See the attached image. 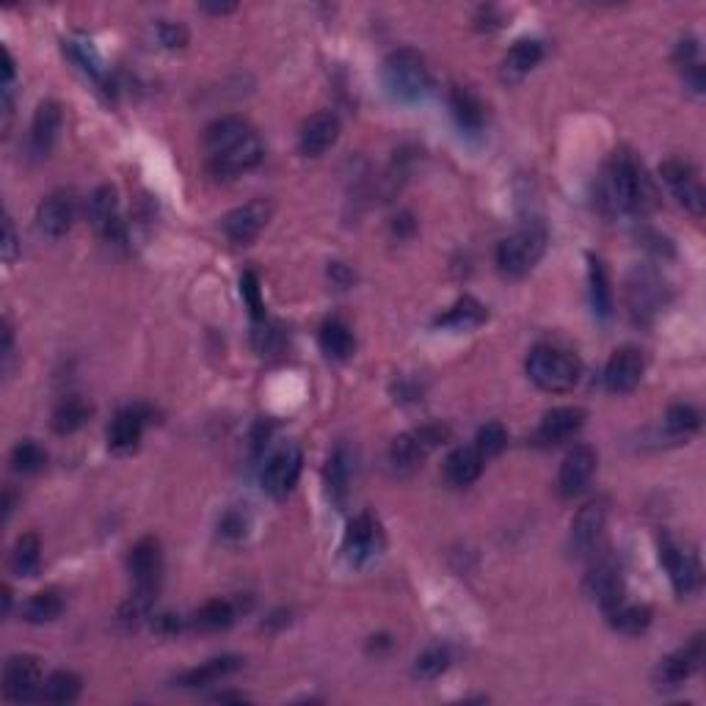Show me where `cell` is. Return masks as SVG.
I'll use <instances>...</instances> for the list:
<instances>
[{
  "mask_svg": "<svg viewBox=\"0 0 706 706\" xmlns=\"http://www.w3.org/2000/svg\"><path fill=\"white\" fill-rule=\"evenodd\" d=\"M602 202L613 213H643L654 205V188L629 152H615L602 174Z\"/></svg>",
  "mask_w": 706,
  "mask_h": 706,
  "instance_id": "obj_1",
  "label": "cell"
},
{
  "mask_svg": "<svg viewBox=\"0 0 706 706\" xmlns=\"http://www.w3.org/2000/svg\"><path fill=\"white\" fill-rule=\"evenodd\" d=\"M384 83H387L389 94L403 103H417L431 92L433 86L431 69L425 64V58L411 47H400L395 53H389L384 61Z\"/></svg>",
  "mask_w": 706,
  "mask_h": 706,
  "instance_id": "obj_2",
  "label": "cell"
},
{
  "mask_svg": "<svg viewBox=\"0 0 706 706\" xmlns=\"http://www.w3.org/2000/svg\"><path fill=\"white\" fill-rule=\"evenodd\" d=\"M527 376L547 392H569L580 384L582 365L577 356L552 345H538L527 356Z\"/></svg>",
  "mask_w": 706,
  "mask_h": 706,
  "instance_id": "obj_3",
  "label": "cell"
},
{
  "mask_svg": "<svg viewBox=\"0 0 706 706\" xmlns=\"http://www.w3.org/2000/svg\"><path fill=\"white\" fill-rule=\"evenodd\" d=\"M547 249V232L538 227L519 229L513 232L511 238H505L497 249V265L502 274L508 276H524L527 271H533L538 260L544 257Z\"/></svg>",
  "mask_w": 706,
  "mask_h": 706,
  "instance_id": "obj_4",
  "label": "cell"
},
{
  "mask_svg": "<svg viewBox=\"0 0 706 706\" xmlns=\"http://www.w3.org/2000/svg\"><path fill=\"white\" fill-rule=\"evenodd\" d=\"M384 549V530L373 513H359L353 516L345 538H342V552L351 566H367L381 555Z\"/></svg>",
  "mask_w": 706,
  "mask_h": 706,
  "instance_id": "obj_5",
  "label": "cell"
},
{
  "mask_svg": "<svg viewBox=\"0 0 706 706\" xmlns=\"http://www.w3.org/2000/svg\"><path fill=\"white\" fill-rule=\"evenodd\" d=\"M447 436H450V431L445 425H422V428H414L409 433H400L389 447V461L398 469L420 467L425 456L431 453L433 447L442 445Z\"/></svg>",
  "mask_w": 706,
  "mask_h": 706,
  "instance_id": "obj_6",
  "label": "cell"
},
{
  "mask_svg": "<svg viewBox=\"0 0 706 706\" xmlns=\"http://www.w3.org/2000/svg\"><path fill=\"white\" fill-rule=\"evenodd\" d=\"M660 560L665 571H668V577H671L673 591L679 596H693L701 588L704 571H701V560H698L693 549L665 538L660 544Z\"/></svg>",
  "mask_w": 706,
  "mask_h": 706,
  "instance_id": "obj_7",
  "label": "cell"
},
{
  "mask_svg": "<svg viewBox=\"0 0 706 706\" xmlns=\"http://www.w3.org/2000/svg\"><path fill=\"white\" fill-rule=\"evenodd\" d=\"M271 213H274V205L268 199H254V202H246V205L235 207L232 213H227L221 221V229L235 246H249L251 240H257L265 224L271 221Z\"/></svg>",
  "mask_w": 706,
  "mask_h": 706,
  "instance_id": "obj_8",
  "label": "cell"
},
{
  "mask_svg": "<svg viewBox=\"0 0 706 706\" xmlns=\"http://www.w3.org/2000/svg\"><path fill=\"white\" fill-rule=\"evenodd\" d=\"M301 467H304V456H301V450L296 445L279 447L262 469V486L271 497L282 500L296 489L298 478H301Z\"/></svg>",
  "mask_w": 706,
  "mask_h": 706,
  "instance_id": "obj_9",
  "label": "cell"
},
{
  "mask_svg": "<svg viewBox=\"0 0 706 706\" xmlns=\"http://www.w3.org/2000/svg\"><path fill=\"white\" fill-rule=\"evenodd\" d=\"M42 665L31 654H17L3 668V695L9 701H34L42 693Z\"/></svg>",
  "mask_w": 706,
  "mask_h": 706,
  "instance_id": "obj_10",
  "label": "cell"
},
{
  "mask_svg": "<svg viewBox=\"0 0 706 706\" xmlns=\"http://www.w3.org/2000/svg\"><path fill=\"white\" fill-rule=\"evenodd\" d=\"M604 524H607V505L602 500L582 505L580 513L571 522L569 533V549L574 558H588L596 552L599 541H602Z\"/></svg>",
  "mask_w": 706,
  "mask_h": 706,
  "instance_id": "obj_11",
  "label": "cell"
},
{
  "mask_svg": "<svg viewBox=\"0 0 706 706\" xmlns=\"http://www.w3.org/2000/svg\"><path fill=\"white\" fill-rule=\"evenodd\" d=\"M660 174L662 180L671 185V191L676 194V199H679V205L687 207L693 216H704V185L698 180V171H695L687 160H665L660 166Z\"/></svg>",
  "mask_w": 706,
  "mask_h": 706,
  "instance_id": "obj_12",
  "label": "cell"
},
{
  "mask_svg": "<svg viewBox=\"0 0 706 706\" xmlns=\"http://www.w3.org/2000/svg\"><path fill=\"white\" fill-rule=\"evenodd\" d=\"M646 373V356L635 345L618 348L610 356V362L604 367V387L615 392V395H627L638 387L640 378Z\"/></svg>",
  "mask_w": 706,
  "mask_h": 706,
  "instance_id": "obj_13",
  "label": "cell"
},
{
  "mask_svg": "<svg viewBox=\"0 0 706 706\" xmlns=\"http://www.w3.org/2000/svg\"><path fill=\"white\" fill-rule=\"evenodd\" d=\"M127 571L136 582V588L144 591H158L160 571H163V549L155 536H144L133 544L127 555Z\"/></svg>",
  "mask_w": 706,
  "mask_h": 706,
  "instance_id": "obj_14",
  "label": "cell"
},
{
  "mask_svg": "<svg viewBox=\"0 0 706 706\" xmlns=\"http://www.w3.org/2000/svg\"><path fill=\"white\" fill-rule=\"evenodd\" d=\"M599 456L591 445H577L566 453L558 472V489L563 497H577L580 491L588 489L593 472H596Z\"/></svg>",
  "mask_w": 706,
  "mask_h": 706,
  "instance_id": "obj_15",
  "label": "cell"
},
{
  "mask_svg": "<svg viewBox=\"0 0 706 706\" xmlns=\"http://www.w3.org/2000/svg\"><path fill=\"white\" fill-rule=\"evenodd\" d=\"M582 425H585V411L577 409V406H560V409L544 414V420L538 422L533 442L538 447L563 445V442H569L571 436H577L582 431Z\"/></svg>",
  "mask_w": 706,
  "mask_h": 706,
  "instance_id": "obj_16",
  "label": "cell"
},
{
  "mask_svg": "<svg viewBox=\"0 0 706 706\" xmlns=\"http://www.w3.org/2000/svg\"><path fill=\"white\" fill-rule=\"evenodd\" d=\"M75 221V196L69 191H53L36 207V227L47 238H64Z\"/></svg>",
  "mask_w": 706,
  "mask_h": 706,
  "instance_id": "obj_17",
  "label": "cell"
},
{
  "mask_svg": "<svg viewBox=\"0 0 706 706\" xmlns=\"http://www.w3.org/2000/svg\"><path fill=\"white\" fill-rule=\"evenodd\" d=\"M337 138H340V119L331 114V111H318V114H312L301 125L298 149L307 158H320V155H326L337 144Z\"/></svg>",
  "mask_w": 706,
  "mask_h": 706,
  "instance_id": "obj_18",
  "label": "cell"
},
{
  "mask_svg": "<svg viewBox=\"0 0 706 706\" xmlns=\"http://www.w3.org/2000/svg\"><path fill=\"white\" fill-rule=\"evenodd\" d=\"M701 662H704V638L695 635L684 649L673 651V654H668V657L660 662V668H657V682H660V687H679V684L687 682V679L701 668Z\"/></svg>",
  "mask_w": 706,
  "mask_h": 706,
  "instance_id": "obj_19",
  "label": "cell"
},
{
  "mask_svg": "<svg viewBox=\"0 0 706 706\" xmlns=\"http://www.w3.org/2000/svg\"><path fill=\"white\" fill-rule=\"evenodd\" d=\"M262 141L257 133H251L249 138H243L235 147L224 149L218 155H210V171L216 177H238L243 171L254 169L262 160Z\"/></svg>",
  "mask_w": 706,
  "mask_h": 706,
  "instance_id": "obj_20",
  "label": "cell"
},
{
  "mask_svg": "<svg viewBox=\"0 0 706 706\" xmlns=\"http://www.w3.org/2000/svg\"><path fill=\"white\" fill-rule=\"evenodd\" d=\"M585 588L604 610H610L613 604L624 599V574L615 558H599L593 563L591 574L585 580Z\"/></svg>",
  "mask_w": 706,
  "mask_h": 706,
  "instance_id": "obj_21",
  "label": "cell"
},
{
  "mask_svg": "<svg viewBox=\"0 0 706 706\" xmlns=\"http://www.w3.org/2000/svg\"><path fill=\"white\" fill-rule=\"evenodd\" d=\"M149 409L147 406H127L114 417L108 428V447L114 453H133L141 442V433L147 428Z\"/></svg>",
  "mask_w": 706,
  "mask_h": 706,
  "instance_id": "obj_22",
  "label": "cell"
},
{
  "mask_svg": "<svg viewBox=\"0 0 706 706\" xmlns=\"http://www.w3.org/2000/svg\"><path fill=\"white\" fill-rule=\"evenodd\" d=\"M61 122H64V114H61V105L56 100L39 103L34 122H31V133H28V147H31L36 158H45L47 152L53 149Z\"/></svg>",
  "mask_w": 706,
  "mask_h": 706,
  "instance_id": "obj_23",
  "label": "cell"
},
{
  "mask_svg": "<svg viewBox=\"0 0 706 706\" xmlns=\"http://www.w3.org/2000/svg\"><path fill=\"white\" fill-rule=\"evenodd\" d=\"M89 218L92 227L108 240L122 238V221H119V196L111 185H100L89 199Z\"/></svg>",
  "mask_w": 706,
  "mask_h": 706,
  "instance_id": "obj_24",
  "label": "cell"
},
{
  "mask_svg": "<svg viewBox=\"0 0 706 706\" xmlns=\"http://www.w3.org/2000/svg\"><path fill=\"white\" fill-rule=\"evenodd\" d=\"M483 464H486V458L480 456L478 450H475V445L456 447V450L445 458L442 475H445L447 486H453V489H467V486H472V483L480 478Z\"/></svg>",
  "mask_w": 706,
  "mask_h": 706,
  "instance_id": "obj_25",
  "label": "cell"
},
{
  "mask_svg": "<svg viewBox=\"0 0 706 706\" xmlns=\"http://www.w3.org/2000/svg\"><path fill=\"white\" fill-rule=\"evenodd\" d=\"M251 133H254V127L246 122V119H240V116H224V119H216L213 125H207L205 130V149H207V158L210 155H218V152H224V149L235 147V144H240L243 138H249Z\"/></svg>",
  "mask_w": 706,
  "mask_h": 706,
  "instance_id": "obj_26",
  "label": "cell"
},
{
  "mask_svg": "<svg viewBox=\"0 0 706 706\" xmlns=\"http://www.w3.org/2000/svg\"><path fill=\"white\" fill-rule=\"evenodd\" d=\"M541 58H544V45L541 42H536V39H519L502 58V78L511 80V83L522 80L530 69L538 67Z\"/></svg>",
  "mask_w": 706,
  "mask_h": 706,
  "instance_id": "obj_27",
  "label": "cell"
},
{
  "mask_svg": "<svg viewBox=\"0 0 706 706\" xmlns=\"http://www.w3.org/2000/svg\"><path fill=\"white\" fill-rule=\"evenodd\" d=\"M318 340L323 353H326L329 359H334V362H345V359H351L353 348H356L351 326L340 318L326 320V323L320 326Z\"/></svg>",
  "mask_w": 706,
  "mask_h": 706,
  "instance_id": "obj_28",
  "label": "cell"
},
{
  "mask_svg": "<svg viewBox=\"0 0 706 706\" xmlns=\"http://www.w3.org/2000/svg\"><path fill=\"white\" fill-rule=\"evenodd\" d=\"M243 660L235 657V654H224V657H216V660L202 662L199 668H191L180 676V687H207V684L221 682L227 679L232 673L238 671Z\"/></svg>",
  "mask_w": 706,
  "mask_h": 706,
  "instance_id": "obj_29",
  "label": "cell"
},
{
  "mask_svg": "<svg viewBox=\"0 0 706 706\" xmlns=\"http://www.w3.org/2000/svg\"><path fill=\"white\" fill-rule=\"evenodd\" d=\"M588 287H591V307L602 320L613 315V287L610 276L599 257H588Z\"/></svg>",
  "mask_w": 706,
  "mask_h": 706,
  "instance_id": "obj_30",
  "label": "cell"
},
{
  "mask_svg": "<svg viewBox=\"0 0 706 706\" xmlns=\"http://www.w3.org/2000/svg\"><path fill=\"white\" fill-rule=\"evenodd\" d=\"M351 475H353L351 450H348L345 445H340L334 453H331L329 464H326V483H329L331 500L337 502V505H342L345 497H348Z\"/></svg>",
  "mask_w": 706,
  "mask_h": 706,
  "instance_id": "obj_31",
  "label": "cell"
},
{
  "mask_svg": "<svg viewBox=\"0 0 706 706\" xmlns=\"http://www.w3.org/2000/svg\"><path fill=\"white\" fill-rule=\"evenodd\" d=\"M604 613H607L610 627L624 632V635H640L651 624V607H646V604H627L621 599V602L613 604Z\"/></svg>",
  "mask_w": 706,
  "mask_h": 706,
  "instance_id": "obj_32",
  "label": "cell"
},
{
  "mask_svg": "<svg viewBox=\"0 0 706 706\" xmlns=\"http://www.w3.org/2000/svg\"><path fill=\"white\" fill-rule=\"evenodd\" d=\"M92 411V403H86L80 395H69V398L61 400L56 406V411H53V431L61 433V436L80 431V428L89 422Z\"/></svg>",
  "mask_w": 706,
  "mask_h": 706,
  "instance_id": "obj_33",
  "label": "cell"
},
{
  "mask_svg": "<svg viewBox=\"0 0 706 706\" xmlns=\"http://www.w3.org/2000/svg\"><path fill=\"white\" fill-rule=\"evenodd\" d=\"M450 108H453V116H456L461 130L480 133V127L486 122V114H483V103H480L475 94L469 92V89H464V86H456V89L450 92Z\"/></svg>",
  "mask_w": 706,
  "mask_h": 706,
  "instance_id": "obj_34",
  "label": "cell"
},
{
  "mask_svg": "<svg viewBox=\"0 0 706 706\" xmlns=\"http://www.w3.org/2000/svg\"><path fill=\"white\" fill-rule=\"evenodd\" d=\"M80 690H83V682H80L78 673L56 671L45 679L39 698L47 704H72L80 695Z\"/></svg>",
  "mask_w": 706,
  "mask_h": 706,
  "instance_id": "obj_35",
  "label": "cell"
},
{
  "mask_svg": "<svg viewBox=\"0 0 706 706\" xmlns=\"http://www.w3.org/2000/svg\"><path fill=\"white\" fill-rule=\"evenodd\" d=\"M235 615H238V610L229 599H213V602L202 604L196 610L191 624L196 629H202V632H218V629H227L235 621Z\"/></svg>",
  "mask_w": 706,
  "mask_h": 706,
  "instance_id": "obj_36",
  "label": "cell"
},
{
  "mask_svg": "<svg viewBox=\"0 0 706 706\" xmlns=\"http://www.w3.org/2000/svg\"><path fill=\"white\" fill-rule=\"evenodd\" d=\"M660 304V282L651 274H640L635 282H629V307L635 315L646 318L651 312H657Z\"/></svg>",
  "mask_w": 706,
  "mask_h": 706,
  "instance_id": "obj_37",
  "label": "cell"
},
{
  "mask_svg": "<svg viewBox=\"0 0 706 706\" xmlns=\"http://www.w3.org/2000/svg\"><path fill=\"white\" fill-rule=\"evenodd\" d=\"M42 560V541L36 533H23L12 549V571L20 577H34Z\"/></svg>",
  "mask_w": 706,
  "mask_h": 706,
  "instance_id": "obj_38",
  "label": "cell"
},
{
  "mask_svg": "<svg viewBox=\"0 0 706 706\" xmlns=\"http://www.w3.org/2000/svg\"><path fill=\"white\" fill-rule=\"evenodd\" d=\"M64 613V599L56 591H42L23 604V618L31 624H50Z\"/></svg>",
  "mask_w": 706,
  "mask_h": 706,
  "instance_id": "obj_39",
  "label": "cell"
},
{
  "mask_svg": "<svg viewBox=\"0 0 706 706\" xmlns=\"http://www.w3.org/2000/svg\"><path fill=\"white\" fill-rule=\"evenodd\" d=\"M155 593L158 591L136 588V593L127 596L125 602H122V607H119V613H116L119 624L125 629H136L138 624H144L149 618V613H152V607H155Z\"/></svg>",
  "mask_w": 706,
  "mask_h": 706,
  "instance_id": "obj_40",
  "label": "cell"
},
{
  "mask_svg": "<svg viewBox=\"0 0 706 706\" xmlns=\"http://www.w3.org/2000/svg\"><path fill=\"white\" fill-rule=\"evenodd\" d=\"M47 464L45 447L34 442V439H25L12 450V469L20 475H34Z\"/></svg>",
  "mask_w": 706,
  "mask_h": 706,
  "instance_id": "obj_41",
  "label": "cell"
},
{
  "mask_svg": "<svg viewBox=\"0 0 706 706\" xmlns=\"http://www.w3.org/2000/svg\"><path fill=\"white\" fill-rule=\"evenodd\" d=\"M450 662H453V654H450L447 646H431V649L422 651L417 662H414V676L436 679V676H442L450 668Z\"/></svg>",
  "mask_w": 706,
  "mask_h": 706,
  "instance_id": "obj_42",
  "label": "cell"
},
{
  "mask_svg": "<svg viewBox=\"0 0 706 706\" xmlns=\"http://www.w3.org/2000/svg\"><path fill=\"white\" fill-rule=\"evenodd\" d=\"M665 428L673 436H690V433L701 428V414L687 403H673L668 414H665Z\"/></svg>",
  "mask_w": 706,
  "mask_h": 706,
  "instance_id": "obj_43",
  "label": "cell"
},
{
  "mask_svg": "<svg viewBox=\"0 0 706 706\" xmlns=\"http://www.w3.org/2000/svg\"><path fill=\"white\" fill-rule=\"evenodd\" d=\"M483 320H486V309L480 307L475 298H461L445 318H439V323L442 326H456V329H469V326H478Z\"/></svg>",
  "mask_w": 706,
  "mask_h": 706,
  "instance_id": "obj_44",
  "label": "cell"
},
{
  "mask_svg": "<svg viewBox=\"0 0 706 706\" xmlns=\"http://www.w3.org/2000/svg\"><path fill=\"white\" fill-rule=\"evenodd\" d=\"M505 445H508V431H505L502 422H486L478 431V436H475V450H478L486 461L500 456L502 450H505Z\"/></svg>",
  "mask_w": 706,
  "mask_h": 706,
  "instance_id": "obj_45",
  "label": "cell"
},
{
  "mask_svg": "<svg viewBox=\"0 0 706 706\" xmlns=\"http://www.w3.org/2000/svg\"><path fill=\"white\" fill-rule=\"evenodd\" d=\"M282 342H285V334H282V329L274 326V323H260V326L254 329V348L260 353L279 351Z\"/></svg>",
  "mask_w": 706,
  "mask_h": 706,
  "instance_id": "obj_46",
  "label": "cell"
},
{
  "mask_svg": "<svg viewBox=\"0 0 706 706\" xmlns=\"http://www.w3.org/2000/svg\"><path fill=\"white\" fill-rule=\"evenodd\" d=\"M158 39L160 45L169 47V50H177V47L188 45V31L185 25L174 23V20H160L158 23Z\"/></svg>",
  "mask_w": 706,
  "mask_h": 706,
  "instance_id": "obj_47",
  "label": "cell"
},
{
  "mask_svg": "<svg viewBox=\"0 0 706 706\" xmlns=\"http://www.w3.org/2000/svg\"><path fill=\"white\" fill-rule=\"evenodd\" d=\"M240 290H243V298L249 301L251 312H254V318L262 320L265 318V309H262V301H260V282H257V274H243V279H240Z\"/></svg>",
  "mask_w": 706,
  "mask_h": 706,
  "instance_id": "obj_48",
  "label": "cell"
},
{
  "mask_svg": "<svg viewBox=\"0 0 706 706\" xmlns=\"http://www.w3.org/2000/svg\"><path fill=\"white\" fill-rule=\"evenodd\" d=\"M218 530H221V536H224V538H243V536H246V519H243V513L229 511L227 516L221 519V524H218Z\"/></svg>",
  "mask_w": 706,
  "mask_h": 706,
  "instance_id": "obj_49",
  "label": "cell"
},
{
  "mask_svg": "<svg viewBox=\"0 0 706 706\" xmlns=\"http://www.w3.org/2000/svg\"><path fill=\"white\" fill-rule=\"evenodd\" d=\"M17 251H20V243H17V232H14L12 218L6 216V221H3V260L14 262V257H17Z\"/></svg>",
  "mask_w": 706,
  "mask_h": 706,
  "instance_id": "obj_50",
  "label": "cell"
},
{
  "mask_svg": "<svg viewBox=\"0 0 706 706\" xmlns=\"http://www.w3.org/2000/svg\"><path fill=\"white\" fill-rule=\"evenodd\" d=\"M180 621H177V615H158L155 618V629L158 632H166V635H174V632H180Z\"/></svg>",
  "mask_w": 706,
  "mask_h": 706,
  "instance_id": "obj_51",
  "label": "cell"
},
{
  "mask_svg": "<svg viewBox=\"0 0 706 706\" xmlns=\"http://www.w3.org/2000/svg\"><path fill=\"white\" fill-rule=\"evenodd\" d=\"M14 78V61H12V53L3 47V86H9Z\"/></svg>",
  "mask_w": 706,
  "mask_h": 706,
  "instance_id": "obj_52",
  "label": "cell"
},
{
  "mask_svg": "<svg viewBox=\"0 0 706 706\" xmlns=\"http://www.w3.org/2000/svg\"><path fill=\"white\" fill-rule=\"evenodd\" d=\"M202 12H210V14L235 12V3H202Z\"/></svg>",
  "mask_w": 706,
  "mask_h": 706,
  "instance_id": "obj_53",
  "label": "cell"
}]
</instances>
